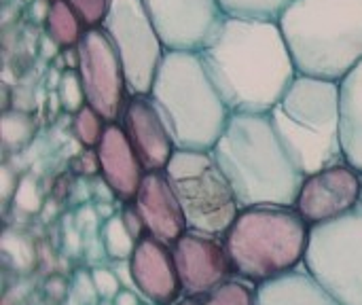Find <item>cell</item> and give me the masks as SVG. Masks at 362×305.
<instances>
[{"label":"cell","instance_id":"cell-7","mask_svg":"<svg viewBox=\"0 0 362 305\" xmlns=\"http://www.w3.org/2000/svg\"><path fill=\"white\" fill-rule=\"evenodd\" d=\"M165 174L182 206L187 227L225 238L242 206L212 151H176Z\"/></svg>","mask_w":362,"mask_h":305},{"label":"cell","instance_id":"cell-38","mask_svg":"<svg viewBox=\"0 0 362 305\" xmlns=\"http://www.w3.org/2000/svg\"><path fill=\"white\" fill-rule=\"evenodd\" d=\"M98 305H115V301H106V299H100V304Z\"/></svg>","mask_w":362,"mask_h":305},{"label":"cell","instance_id":"cell-5","mask_svg":"<svg viewBox=\"0 0 362 305\" xmlns=\"http://www.w3.org/2000/svg\"><path fill=\"white\" fill-rule=\"evenodd\" d=\"M151 98L178 151H212L231 110L214 87L199 53L168 51Z\"/></svg>","mask_w":362,"mask_h":305},{"label":"cell","instance_id":"cell-29","mask_svg":"<svg viewBox=\"0 0 362 305\" xmlns=\"http://www.w3.org/2000/svg\"><path fill=\"white\" fill-rule=\"evenodd\" d=\"M66 2L83 19L85 28H100L110 6V0H66Z\"/></svg>","mask_w":362,"mask_h":305},{"label":"cell","instance_id":"cell-8","mask_svg":"<svg viewBox=\"0 0 362 305\" xmlns=\"http://www.w3.org/2000/svg\"><path fill=\"white\" fill-rule=\"evenodd\" d=\"M305 270L341 305H362V208L312 227Z\"/></svg>","mask_w":362,"mask_h":305},{"label":"cell","instance_id":"cell-30","mask_svg":"<svg viewBox=\"0 0 362 305\" xmlns=\"http://www.w3.org/2000/svg\"><path fill=\"white\" fill-rule=\"evenodd\" d=\"M91 278H93V284H95V291L100 295V299H106V301H115V297L123 291V284L117 276V272L112 267H104V265H98L91 270Z\"/></svg>","mask_w":362,"mask_h":305},{"label":"cell","instance_id":"cell-26","mask_svg":"<svg viewBox=\"0 0 362 305\" xmlns=\"http://www.w3.org/2000/svg\"><path fill=\"white\" fill-rule=\"evenodd\" d=\"M34 119L23 110H4L2 115V142L4 146L19 149L34 136Z\"/></svg>","mask_w":362,"mask_h":305},{"label":"cell","instance_id":"cell-19","mask_svg":"<svg viewBox=\"0 0 362 305\" xmlns=\"http://www.w3.org/2000/svg\"><path fill=\"white\" fill-rule=\"evenodd\" d=\"M346 161L362 172V62L339 83Z\"/></svg>","mask_w":362,"mask_h":305},{"label":"cell","instance_id":"cell-24","mask_svg":"<svg viewBox=\"0 0 362 305\" xmlns=\"http://www.w3.org/2000/svg\"><path fill=\"white\" fill-rule=\"evenodd\" d=\"M204 305H257V284L233 276L214 291H210L204 299Z\"/></svg>","mask_w":362,"mask_h":305},{"label":"cell","instance_id":"cell-22","mask_svg":"<svg viewBox=\"0 0 362 305\" xmlns=\"http://www.w3.org/2000/svg\"><path fill=\"white\" fill-rule=\"evenodd\" d=\"M100 240H102V246H104V253L108 259H112L115 263H121V261H129L132 255H134V248H136V240L134 236L127 231L121 214L117 212L115 217H110L108 221L102 223L100 227Z\"/></svg>","mask_w":362,"mask_h":305},{"label":"cell","instance_id":"cell-23","mask_svg":"<svg viewBox=\"0 0 362 305\" xmlns=\"http://www.w3.org/2000/svg\"><path fill=\"white\" fill-rule=\"evenodd\" d=\"M0 251L4 255V259L8 261V265L19 274H28L36 265L34 244L30 242L28 236H23L15 229H4L2 240H0Z\"/></svg>","mask_w":362,"mask_h":305},{"label":"cell","instance_id":"cell-21","mask_svg":"<svg viewBox=\"0 0 362 305\" xmlns=\"http://www.w3.org/2000/svg\"><path fill=\"white\" fill-rule=\"evenodd\" d=\"M295 0H218L227 17L278 21Z\"/></svg>","mask_w":362,"mask_h":305},{"label":"cell","instance_id":"cell-18","mask_svg":"<svg viewBox=\"0 0 362 305\" xmlns=\"http://www.w3.org/2000/svg\"><path fill=\"white\" fill-rule=\"evenodd\" d=\"M257 305H341L305 267L257 287Z\"/></svg>","mask_w":362,"mask_h":305},{"label":"cell","instance_id":"cell-6","mask_svg":"<svg viewBox=\"0 0 362 305\" xmlns=\"http://www.w3.org/2000/svg\"><path fill=\"white\" fill-rule=\"evenodd\" d=\"M312 227L293 206L242 208L225 246L235 276L265 284L305 267Z\"/></svg>","mask_w":362,"mask_h":305},{"label":"cell","instance_id":"cell-35","mask_svg":"<svg viewBox=\"0 0 362 305\" xmlns=\"http://www.w3.org/2000/svg\"><path fill=\"white\" fill-rule=\"evenodd\" d=\"M45 289H47V293H49L53 299H64V297L68 295V284H66V280L59 278V276H53L51 280H47Z\"/></svg>","mask_w":362,"mask_h":305},{"label":"cell","instance_id":"cell-3","mask_svg":"<svg viewBox=\"0 0 362 305\" xmlns=\"http://www.w3.org/2000/svg\"><path fill=\"white\" fill-rule=\"evenodd\" d=\"M278 25L303 76L341 83L362 62V0H295Z\"/></svg>","mask_w":362,"mask_h":305},{"label":"cell","instance_id":"cell-33","mask_svg":"<svg viewBox=\"0 0 362 305\" xmlns=\"http://www.w3.org/2000/svg\"><path fill=\"white\" fill-rule=\"evenodd\" d=\"M121 219H123V223H125V227H127V231L134 236V240L138 242L140 238H144L146 236V225H144V221H142V217H140V212H138V208L134 206V202H129V204H123V208H121Z\"/></svg>","mask_w":362,"mask_h":305},{"label":"cell","instance_id":"cell-2","mask_svg":"<svg viewBox=\"0 0 362 305\" xmlns=\"http://www.w3.org/2000/svg\"><path fill=\"white\" fill-rule=\"evenodd\" d=\"M212 155L242 208H295L305 176L282 146L269 115L233 113Z\"/></svg>","mask_w":362,"mask_h":305},{"label":"cell","instance_id":"cell-9","mask_svg":"<svg viewBox=\"0 0 362 305\" xmlns=\"http://www.w3.org/2000/svg\"><path fill=\"white\" fill-rule=\"evenodd\" d=\"M125 70L129 96H151L159 66L168 53L142 0H110L100 25Z\"/></svg>","mask_w":362,"mask_h":305},{"label":"cell","instance_id":"cell-25","mask_svg":"<svg viewBox=\"0 0 362 305\" xmlns=\"http://www.w3.org/2000/svg\"><path fill=\"white\" fill-rule=\"evenodd\" d=\"M106 125L108 121L89 104H85L76 115H72V136L83 149H98Z\"/></svg>","mask_w":362,"mask_h":305},{"label":"cell","instance_id":"cell-4","mask_svg":"<svg viewBox=\"0 0 362 305\" xmlns=\"http://www.w3.org/2000/svg\"><path fill=\"white\" fill-rule=\"evenodd\" d=\"M267 115L303 176L346 161L339 83L299 74Z\"/></svg>","mask_w":362,"mask_h":305},{"label":"cell","instance_id":"cell-34","mask_svg":"<svg viewBox=\"0 0 362 305\" xmlns=\"http://www.w3.org/2000/svg\"><path fill=\"white\" fill-rule=\"evenodd\" d=\"M0 180H2V187H0V197H2V202L6 204V202H11L13 200V195H15V189H17V176H13L11 174V170L4 166L2 170H0Z\"/></svg>","mask_w":362,"mask_h":305},{"label":"cell","instance_id":"cell-12","mask_svg":"<svg viewBox=\"0 0 362 305\" xmlns=\"http://www.w3.org/2000/svg\"><path fill=\"white\" fill-rule=\"evenodd\" d=\"M168 51L199 53L225 21L218 0H142Z\"/></svg>","mask_w":362,"mask_h":305},{"label":"cell","instance_id":"cell-11","mask_svg":"<svg viewBox=\"0 0 362 305\" xmlns=\"http://www.w3.org/2000/svg\"><path fill=\"white\" fill-rule=\"evenodd\" d=\"M295 208L310 227L350 217L362 208V172L350 161H339L305 176Z\"/></svg>","mask_w":362,"mask_h":305},{"label":"cell","instance_id":"cell-13","mask_svg":"<svg viewBox=\"0 0 362 305\" xmlns=\"http://www.w3.org/2000/svg\"><path fill=\"white\" fill-rule=\"evenodd\" d=\"M172 253L185 297L204 299L235 276L223 238L189 229L172 244Z\"/></svg>","mask_w":362,"mask_h":305},{"label":"cell","instance_id":"cell-36","mask_svg":"<svg viewBox=\"0 0 362 305\" xmlns=\"http://www.w3.org/2000/svg\"><path fill=\"white\" fill-rule=\"evenodd\" d=\"M115 305H142V297L134 291L123 289L117 297H115Z\"/></svg>","mask_w":362,"mask_h":305},{"label":"cell","instance_id":"cell-32","mask_svg":"<svg viewBox=\"0 0 362 305\" xmlns=\"http://www.w3.org/2000/svg\"><path fill=\"white\" fill-rule=\"evenodd\" d=\"M72 170L85 178L89 176H98L100 174V159H98V151L95 149H83L74 161H72Z\"/></svg>","mask_w":362,"mask_h":305},{"label":"cell","instance_id":"cell-37","mask_svg":"<svg viewBox=\"0 0 362 305\" xmlns=\"http://www.w3.org/2000/svg\"><path fill=\"white\" fill-rule=\"evenodd\" d=\"M176 305H204V304H202V299H195V297H182V299H180Z\"/></svg>","mask_w":362,"mask_h":305},{"label":"cell","instance_id":"cell-14","mask_svg":"<svg viewBox=\"0 0 362 305\" xmlns=\"http://www.w3.org/2000/svg\"><path fill=\"white\" fill-rule=\"evenodd\" d=\"M129 270L138 295L148 305H176L185 297L172 246L151 234L138 240Z\"/></svg>","mask_w":362,"mask_h":305},{"label":"cell","instance_id":"cell-20","mask_svg":"<svg viewBox=\"0 0 362 305\" xmlns=\"http://www.w3.org/2000/svg\"><path fill=\"white\" fill-rule=\"evenodd\" d=\"M85 30L87 28L83 19L66 0L51 2L47 19H45V32L59 49H76Z\"/></svg>","mask_w":362,"mask_h":305},{"label":"cell","instance_id":"cell-28","mask_svg":"<svg viewBox=\"0 0 362 305\" xmlns=\"http://www.w3.org/2000/svg\"><path fill=\"white\" fill-rule=\"evenodd\" d=\"M13 208L15 212L19 210L21 214H36L40 212L42 208V197H40V191H38V185L32 176H21L19 183H17V189H15V195H13Z\"/></svg>","mask_w":362,"mask_h":305},{"label":"cell","instance_id":"cell-39","mask_svg":"<svg viewBox=\"0 0 362 305\" xmlns=\"http://www.w3.org/2000/svg\"><path fill=\"white\" fill-rule=\"evenodd\" d=\"M21 2H25V4H32L34 0H21Z\"/></svg>","mask_w":362,"mask_h":305},{"label":"cell","instance_id":"cell-31","mask_svg":"<svg viewBox=\"0 0 362 305\" xmlns=\"http://www.w3.org/2000/svg\"><path fill=\"white\" fill-rule=\"evenodd\" d=\"M72 289H74V299L81 305H98L100 304V295L95 291L91 272H76L72 278Z\"/></svg>","mask_w":362,"mask_h":305},{"label":"cell","instance_id":"cell-10","mask_svg":"<svg viewBox=\"0 0 362 305\" xmlns=\"http://www.w3.org/2000/svg\"><path fill=\"white\" fill-rule=\"evenodd\" d=\"M76 72L81 76L87 104L108 123L119 121L129 100V89L119 53L102 28L85 30L76 45Z\"/></svg>","mask_w":362,"mask_h":305},{"label":"cell","instance_id":"cell-17","mask_svg":"<svg viewBox=\"0 0 362 305\" xmlns=\"http://www.w3.org/2000/svg\"><path fill=\"white\" fill-rule=\"evenodd\" d=\"M95 151L100 159V178L112 189L119 202H134L146 170L119 121L106 125Z\"/></svg>","mask_w":362,"mask_h":305},{"label":"cell","instance_id":"cell-27","mask_svg":"<svg viewBox=\"0 0 362 305\" xmlns=\"http://www.w3.org/2000/svg\"><path fill=\"white\" fill-rule=\"evenodd\" d=\"M57 102L70 115H76L87 104L85 89H83L76 68H68L62 72V76L57 81Z\"/></svg>","mask_w":362,"mask_h":305},{"label":"cell","instance_id":"cell-16","mask_svg":"<svg viewBox=\"0 0 362 305\" xmlns=\"http://www.w3.org/2000/svg\"><path fill=\"white\" fill-rule=\"evenodd\" d=\"M134 206L146 225V234L170 246L189 231L182 206L165 172L144 174Z\"/></svg>","mask_w":362,"mask_h":305},{"label":"cell","instance_id":"cell-15","mask_svg":"<svg viewBox=\"0 0 362 305\" xmlns=\"http://www.w3.org/2000/svg\"><path fill=\"white\" fill-rule=\"evenodd\" d=\"M146 172H165L176 155L172 134L151 96H129L119 119Z\"/></svg>","mask_w":362,"mask_h":305},{"label":"cell","instance_id":"cell-1","mask_svg":"<svg viewBox=\"0 0 362 305\" xmlns=\"http://www.w3.org/2000/svg\"><path fill=\"white\" fill-rule=\"evenodd\" d=\"M199 55L231 113L267 115L299 76L278 21L225 17Z\"/></svg>","mask_w":362,"mask_h":305},{"label":"cell","instance_id":"cell-40","mask_svg":"<svg viewBox=\"0 0 362 305\" xmlns=\"http://www.w3.org/2000/svg\"><path fill=\"white\" fill-rule=\"evenodd\" d=\"M47 2H55V0H47Z\"/></svg>","mask_w":362,"mask_h":305}]
</instances>
